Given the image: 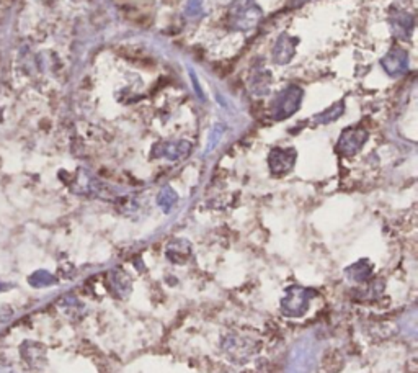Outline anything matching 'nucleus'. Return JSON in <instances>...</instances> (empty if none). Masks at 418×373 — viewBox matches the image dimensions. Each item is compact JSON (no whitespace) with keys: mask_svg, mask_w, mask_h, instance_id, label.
<instances>
[{"mask_svg":"<svg viewBox=\"0 0 418 373\" xmlns=\"http://www.w3.org/2000/svg\"><path fill=\"white\" fill-rule=\"evenodd\" d=\"M165 255L172 264H185L192 255V246H189L188 241L185 239H175L168 242L167 251H165Z\"/></svg>","mask_w":418,"mask_h":373,"instance_id":"obj_11","label":"nucleus"},{"mask_svg":"<svg viewBox=\"0 0 418 373\" xmlns=\"http://www.w3.org/2000/svg\"><path fill=\"white\" fill-rule=\"evenodd\" d=\"M108 288L113 297L126 300L133 292V277L121 267H116L108 274Z\"/></svg>","mask_w":418,"mask_h":373,"instance_id":"obj_7","label":"nucleus"},{"mask_svg":"<svg viewBox=\"0 0 418 373\" xmlns=\"http://www.w3.org/2000/svg\"><path fill=\"white\" fill-rule=\"evenodd\" d=\"M31 283L36 287H46V285H55L56 279L48 272H36L35 277H31Z\"/></svg>","mask_w":418,"mask_h":373,"instance_id":"obj_18","label":"nucleus"},{"mask_svg":"<svg viewBox=\"0 0 418 373\" xmlns=\"http://www.w3.org/2000/svg\"><path fill=\"white\" fill-rule=\"evenodd\" d=\"M407 52L401 48H396L382 57L381 64L389 76H398L407 71Z\"/></svg>","mask_w":418,"mask_h":373,"instance_id":"obj_9","label":"nucleus"},{"mask_svg":"<svg viewBox=\"0 0 418 373\" xmlns=\"http://www.w3.org/2000/svg\"><path fill=\"white\" fill-rule=\"evenodd\" d=\"M189 153H192V144L188 141H165L154 146L152 156L168 159V161H178V159L189 156Z\"/></svg>","mask_w":418,"mask_h":373,"instance_id":"obj_8","label":"nucleus"},{"mask_svg":"<svg viewBox=\"0 0 418 373\" xmlns=\"http://www.w3.org/2000/svg\"><path fill=\"white\" fill-rule=\"evenodd\" d=\"M303 100V89L298 85H289L280 92L273 100V116L276 120H284L299 110Z\"/></svg>","mask_w":418,"mask_h":373,"instance_id":"obj_4","label":"nucleus"},{"mask_svg":"<svg viewBox=\"0 0 418 373\" xmlns=\"http://www.w3.org/2000/svg\"><path fill=\"white\" fill-rule=\"evenodd\" d=\"M222 133H224V127H222V125H216V127L212 128L211 134H209V144L206 151H212V149L216 148V144L219 143V139L222 138Z\"/></svg>","mask_w":418,"mask_h":373,"instance_id":"obj_19","label":"nucleus"},{"mask_svg":"<svg viewBox=\"0 0 418 373\" xmlns=\"http://www.w3.org/2000/svg\"><path fill=\"white\" fill-rule=\"evenodd\" d=\"M368 139V132L363 128H347L340 134L337 151L343 156H354V154L361 151Z\"/></svg>","mask_w":418,"mask_h":373,"instance_id":"obj_5","label":"nucleus"},{"mask_svg":"<svg viewBox=\"0 0 418 373\" xmlns=\"http://www.w3.org/2000/svg\"><path fill=\"white\" fill-rule=\"evenodd\" d=\"M309 2V0H291V7H299L303 6V3Z\"/></svg>","mask_w":418,"mask_h":373,"instance_id":"obj_21","label":"nucleus"},{"mask_svg":"<svg viewBox=\"0 0 418 373\" xmlns=\"http://www.w3.org/2000/svg\"><path fill=\"white\" fill-rule=\"evenodd\" d=\"M391 27L392 33L401 40H405V38L410 36L413 30V17L408 15L407 12H392L391 15Z\"/></svg>","mask_w":418,"mask_h":373,"instance_id":"obj_13","label":"nucleus"},{"mask_svg":"<svg viewBox=\"0 0 418 373\" xmlns=\"http://www.w3.org/2000/svg\"><path fill=\"white\" fill-rule=\"evenodd\" d=\"M203 10L201 0H189L187 6V15H198Z\"/></svg>","mask_w":418,"mask_h":373,"instance_id":"obj_20","label":"nucleus"},{"mask_svg":"<svg viewBox=\"0 0 418 373\" xmlns=\"http://www.w3.org/2000/svg\"><path fill=\"white\" fill-rule=\"evenodd\" d=\"M366 285V288H361L358 290V295H364V297H361V300H366V302H371V300L381 297L384 288H386V283H384V280H369V282L363 283Z\"/></svg>","mask_w":418,"mask_h":373,"instance_id":"obj_15","label":"nucleus"},{"mask_svg":"<svg viewBox=\"0 0 418 373\" xmlns=\"http://www.w3.org/2000/svg\"><path fill=\"white\" fill-rule=\"evenodd\" d=\"M221 349L231 362L245 363L259 352L260 342L242 334H226L221 341Z\"/></svg>","mask_w":418,"mask_h":373,"instance_id":"obj_3","label":"nucleus"},{"mask_svg":"<svg viewBox=\"0 0 418 373\" xmlns=\"http://www.w3.org/2000/svg\"><path fill=\"white\" fill-rule=\"evenodd\" d=\"M296 45H298V40H294V38L288 35H281L273 48V59L278 64H286L294 56Z\"/></svg>","mask_w":418,"mask_h":373,"instance_id":"obj_12","label":"nucleus"},{"mask_svg":"<svg viewBox=\"0 0 418 373\" xmlns=\"http://www.w3.org/2000/svg\"><path fill=\"white\" fill-rule=\"evenodd\" d=\"M317 297V292L312 288L293 285L286 290L284 297L281 298L280 309L284 318H303L309 311L310 302Z\"/></svg>","mask_w":418,"mask_h":373,"instance_id":"obj_1","label":"nucleus"},{"mask_svg":"<svg viewBox=\"0 0 418 373\" xmlns=\"http://www.w3.org/2000/svg\"><path fill=\"white\" fill-rule=\"evenodd\" d=\"M345 275H347V279L349 280V282L363 285V283L369 282L373 277V264L366 259H361V260H358V262H354L353 265H349V267L345 269Z\"/></svg>","mask_w":418,"mask_h":373,"instance_id":"obj_10","label":"nucleus"},{"mask_svg":"<svg viewBox=\"0 0 418 373\" xmlns=\"http://www.w3.org/2000/svg\"><path fill=\"white\" fill-rule=\"evenodd\" d=\"M177 202H178L177 192H175L173 188H170V187L162 188V190H160V193L157 195V205L162 208L165 213H168L170 210H172V208L177 205Z\"/></svg>","mask_w":418,"mask_h":373,"instance_id":"obj_16","label":"nucleus"},{"mask_svg":"<svg viewBox=\"0 0 418 373\" xmlns=\"http://www.w3.org/2000/svg\"><path fill=\"white\" fill-rule=\"evenodd\" d=\"M298 153L293 148H275L268 156V166L273 176H286L293 171Z\"/></svg>","mask_w":418,"mask_h":373,"instance_id":"obj_6","label":"nucleus"},{"mask_svg":"<svg viewBox=\"0 0 418 373\" xmlns=\"http://www.w3.org/2000/svg\"><path fill=\"white\" fill-rule=\"evenodd\" d=\"M264 12L255 0H234L229 8V25L232 30L247 31L259 25Z\"/></svg>","mask_w":418,"mask_h":373,"instance_id":"obj_2","label":"nucleus"},{"mask_svg":"<svg viewBox=\"0 0 418 373\" xmlns=\"http://www.w3.org/2000/svg\"><path fill=\"white\" fill-rule=\"evenodd\" d=\"M270 85V74L264 69H257L250 77V89L252 94L265 95L268 92Z\"/></svg>","mask_w":418,"mask_h":373,"instance_id":"obj_14","label":"nucleus"},{"mask_svg":"<svg viewBox=\"0 0 418 373\" xmlns=\"http://www.w3.org/2000/svg\"><path fill=\"white\" fill-rule=\"evenodd\" d=\"M343 110H345V105L342 104V101H338V104H335L333 106H330L329 110H325L324 113H320V115L315 116V121H317V123H322V125L332 123V121L337 120L338 116L343 113Z\"/></svg>","mask_w":418,"mask_h":373,"instance_id":"obj_17","label":"nucleus"}]
</instances>
